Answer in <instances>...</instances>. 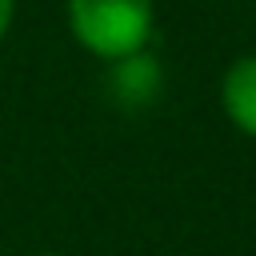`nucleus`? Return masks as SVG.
<instances>
[{"label":"nucleus","instance_id":"39448f33","mask_svg":"<svg viewBox=\"0 0 256 256\" xmlns=\"http://www.w3.org/2000/svg\"><path fill=\"white\" fill-rule=\"evenodd\" d=\"M28 256H60V252H28Z\"/></svg>","mask_w":256,"mask_h":256},{"label":"nucleus","instance_id":"7ed1b4c3","mask_svg":"<svg viewBox=\"0 0 256 256\" xmlns=\"http://www.w3.org/2000/svg\"><path fill=\"white\" fill-rule=\"evenodd\" d=\"M220 112L240 136L256 140V52H244L224 68V76H220Z\"/></svg>","mask_w":256,"mask_h":256},{"label":"nucleus","instance_id":"f257e3e1","mask_svg":"<svg viewBox=\"0 0 256 256\" xmlns=\"http://www.w3.org/2000/svg\"><path fill=\"white\" fill-rule=\"evenodd\" d=\"M64 24L88 56L116 64L152 44L156 0H64Z\"/></svg>","mask_w":256,"mask_h":256},{"label":"nucleus","instance_id":"f03ea898","mask_svg":"<svg viewBox=\"0 0 256 256\" xmlns=\"http://www.w3.org/2000/svg\"><path fill=\"white\" fill-rule=\"evenodd\" d=\"M160 92H164V68H160V60L148 48L136 52V56H124V60L108 64V96L124 112L152 108L160 100Z\"/></svg>","mask_w":256,"mask_h":256},{"label":"nucleus","instance_id":"20e7f679","mask_svg":"<svg viewBox=\"0 0 256 256\" xmlns=\"http://www.w3.org/2000/svg\"><path fill=\"white\" fill-rule=\"evenodd\" d=\"M12 24H16V0H0V44L12 32Z\"/></svg>","mask_w":256,"mask_h":256}]
</instances>
